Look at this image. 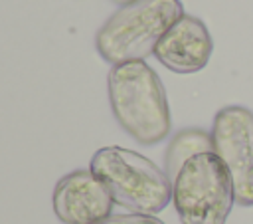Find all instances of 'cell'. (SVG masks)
<instances>
[{"mask_svg":"<svg viewBox=\"0 0 253 224\" xmlns=\"http://www.w3.org/2000/svg\"><path fill=\"white\" fill-rule=\"evenodd\" d=\"M109 101L119 125L138 143L156 145L170 133L164 85L144 61L113 65L107 77Z\"/></svg>","mask_w":253,"mask_h":224,"instance_id":"cell-1","label":"cell"},{"mask_svg":"<svg viewBox=\"0 0 253 224\" xmlns=\"http://www.w3.org/2000/svg\"><path fill=\"white\" fill-rule=\"evenodd\" d=\"M180 16H184L180 0H132L99 28L97 52L113 65L144 61Z\"/></svg>","mask_w":253,"mask_h":224,"instance_id":"cell-2","label":"cell"},{"mask_svg":"<svg viewBox=\"0 0 253 224\" xmlns=\"http://www.w3.org/2000/svg\"><path fill=\"white\" fill-rule=\"evenodd\" d=\"M109 190L115 204L134 214L164 210L172 200V180L150 159L123 147H103L89 168Z\"/></svg>","mask_w":253,"mask_h":224,"instance_id":"cell-3","label":"cell"},{"mask_svg":"<svg viewBox=\"0 0 253 224\" xmlns=\"http://www.w3.org/2000/svg\"><path fill=\"white\" fill-rule=\"evenodd\" d=\"M172 202L182 224H225L235 190L227 167L211 153L192 157L172 180Z\"/></svg>","mask_w":253,"mask_h":224,"instance_id":"cell-4","label":"cell"},{"mask_svg":"<svg viewBox=\"0 0 253 224\" xmlns=\"http://www.w3.org/2000/svg\"><path fill=\"white\" fill-rule=\"evenodd\" d=\"M211 141L231 174L235 204L253 206V113L241 105L221 107L213 117Z\"/></svg>","mask_w":253,"mask_h":224,"instance_id":"cell-5","label":"cell"},{"mask_svg":"<svg viewBox=\"0 0 253 224\" xmlns=\"http://www.w3.org/2000/svg\"><path fill=\"white\" fill-rule=\"evenodd\" d=\"M113 198L91 170H73L53 188V212L63 224H101L113 216Z\"/></svg>","mask_w":253,"mask_h":224,"instance_id":"cell-6","label":"cell"},{"mask_svg":"<svg viewBox=\"0 0 253 224\" xmlns=\"http://www.w3.org/2000/svg\"><path fill=\"white\" fill-rule=\"evenodd\" d=\"M213 52L206 24L190 14L180 16L154 48L156 59L174 73H196L206 67Z\"/></svg>","mask_w":253,"mask_h":224,"instance_id":"cell-7","label":"cell"},{"mask_svg":"<svg viewBox=\"0 0 253 224\" xmlns=\"http://www.w3.org/2000/svg\"><path fill=\"white\" fill-rule=\"evenodd\" d=\"M213 151V141L211 133H206L202 129H184L174 135L166 149V168L164 172L168 174L170 180L176 178L180 168L196 155L202 153H211Z\"/></svg>","mask_w":253,"mask_h":224,"instance_id":"cell-8","label":"cell"},{"mask_svg":"<svg viewBox=\"0 0 253 224\" xmlns=\"http://www.w3.org/2000/svg\"><path fill=\"white\" fill-rule=\"evenodd\" d=\"M101 224H164L160 218L150 216V214H113Z\"/></svg>","mask_w":253,"mask_h":224,"instance_id":"cell-9","label":"cell"},{"mask_svg":"<svg viewBox=\"0 0 253 224\" xmlns=\"http://www.w3.org/2000/svg\"><path fill=\"white\" fill-rule=\"evenodd\" d=\"M111 2H115V4H119V6H125V4H128V2H132V0H111Z\"/></svg>","mask_w":253,"mask_h":224,"instance_id":"cell-10","label":"cell"}]
</instances>
